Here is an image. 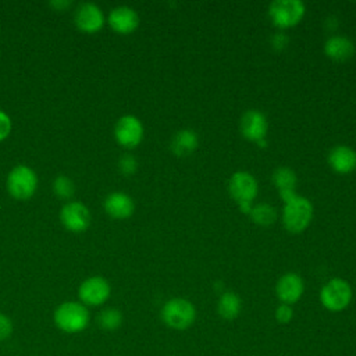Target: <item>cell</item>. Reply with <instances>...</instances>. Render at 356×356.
I'll list each match as a JSON object with an SVG mask.
<instances>
[{"mask_svg": "<svg viewBox=\"0 0 356 356\" xmlns=\"http://www.w3.org/2000/svg\"><path fill=\"white\" fill-rule=\"evenodd\" d=\"M104 209L107 214L114 218H127L135 210L132 197L124 192H111L104 199Z\"/></svg>", "mask_w": 356, "mask_h": 356, "instance_id": "obj_17", "label": "cell"}, {"mask_svg": "<svg viewBox=\"0 0 356 356\" xmlns=\"http://www.w3.org/2000/svg\"><path fill=\"white\" fill-rule=\"evenodd\" d=\"M122 313L115 307H106L97 316V324L104 331H115L122 325Z\"/></svg>", "mask_w": 356, "mask_h": 356, "instance_id": "obj_22", "label": "cell"}, {"mask_svg": "<svg viewBox=\"0 0 356 356\" xmlns=\"http://www.w3.org/2000/svg\"><path fill=\"white\" fill-rule=\"evenodd\" d=\"M268 122L266 115L257 108H249L243 111L239 118V131L243 138L250 142H260L266 139Z\"/></svg>", "mask_w": 356, "mask_h": 356, "instance_id": "obj_10", "label": "cell"}, {"mask_svg": "<svg viewBox=\"0 0 356 356\" xmlns=\"http://www.w3.org/2000/svg\"><path fill=\"white\" fill-rule=\"evenodd\" d=\"M242 310V300L239 295L232 291H225L220 295L217 300V313L222 320H235Z\"/></svg>", "mask_w": 356, "mask_h": 356, "instance_id": "obj_19", "label": "cell"}, {"mask_svg": "<svg viewBox=\"0 0 356 356\" xmlns=\"http://www.w3.org/2000/svg\"><path fill=\"white\" fill-rule=\"evenodd\" d=\"M160 317L168 328L185 331L196 320V307L185 298H171L163 305Z\"/></svg>", "mask_w": 356, "mask_h": 356, "instance_id": "obj_3", "label": "cell"}, {"mask_svg": "<svg viewBox=\"0 0 356 356\" xmlns=\"http://www.w3.org/2000/svg\"><path fill=\"white\" fill-rule=\"evenodd\" d=\"M228 192L242 213L249 214L259 192V184L249 171H235L228 179Z\"/></svg>", "mask_w": 356, "mask_h": 356, "instance_id": "obj_4", "label": "cell"}, {"mask_svg": "<svg viewBox=\"0 0 356 356\" xmlns=\"http://www.w3.org/2000/svg\"><path fill=\"white\" fill-rule=\"evenodd\" d=\"M110 26L118 33H131L139 25L138 13L128 6H117L108 14Z\"/></svg>", "mask_w": 356, "mask_h": 356, "instance_id": "obj_14", "label": "cell"}, {"mask_svg": "<svg viewBox=\"0 0 356 356\" xmlns=\"http://www.w3.org/2000/svg\"><path fill=\"white\" fill-rule=\"evenodd\" d=\"M327 161L335 172L349 174L356 170V150L348 145H337L328 152Z\"/></svg>", "mask_w": 356, "mask_h": 356, "instance_id": "obj_13", "label": "cell"}, {"mask_svg": "<svg viewBox=\"0 0 356 356\" xmlns=\"http://www.w3.org/2000/svg\"><path fill=\"white\" fill-rule=\"evenodd\" d=\"M271 182L280 192H292L296 188L298 177L296 172L289 167H277L271 174Z\"/></svg>", "mask_w": 356, "mask_h": 356, "instance_id": "obj_20", "label": "cell"}, {"mask_svg": "<svg viewBox=\"0 0 356 356\" xmlns=\"http://www.w3.org/2000/svg\"><path fill=\"white\" fill-rule=\"evenodd\" d=\"M110 293L111 286L108 281L100 275L86 278L78 289L81 303L85 306H100L110 298Z\"/></svg>", "mask_w": 356, "mask_h": 356, "instance_id": "obj_8", "label": "cell"}, {"mask_svg": "<svg viewBox=\"0 0 356 356\" xmlns=\"http://www.w3.org/2000/svg\"><path fill=\"white\" fill-rule=\"evenodd\" d=\"M324 53L334 61H348L355 54L353 42L342 35H332L324 42Z\"/></svg>", "mask_w": 356, "mask_h": 356, "instance_id": "obj_16", "label": "cell"}, {"mask_svg": "<svg viewBox=\"0 0 356 356\" xmlns=\"http://www.w3.org/2000/svg\"><path fill=\"white\" fill-rule=\"evenodd\" d=\"M38 186V177L32 168L19 164L15 165L7 175L8 192L19 200L31 197Z\"/></svg>", "mask_w": 356, "mask_h": 356, "instance_id": "obj_7", "label": "cell"}, {"mask_svg": "<svg viewBox=\"0 0 356 356\" xmlns=\"http://www.w3.org/2000/svg\"><path fill=\"white\" fill-rule=\"evenodd\" d=\"M305 292L303 278L296 273L282 274L275 284V293L281 303L295 305Z\"/></svg>", "mask_w": 356, "mask_h": 356, "instance_id": "obj_11", "label": "cell"}, {"mask_svg": "<svg viewBox=\"0 0 356 356\" xmlns=\"http://www.w3.org/2000/svg\"><path fill=\"white\" fill-rule=\"evenodd\" d=\"M11 131V118L7 113L0 110V140L6 139Z\"/></svg>", "mask_w": 356, "mask_h": 356, "instance_id": "obj_28", "label": "cell"}, {"mask_svg": "<svg viewBox=\"0 0 356 356\" xmlns=\"http://www.w3.org/2000/svg\"><path fill=\"white\" fill-rule=\"evenodd\" d=\"M75 24L85 32H96L103 26L104 17L95 3H82L75 11Z\"/></svg>", "mask_w": 356, "mask_h": 356, "instance_id": "obj_15", "label": "cell"}, {"mask_svg": "<svg viewBox=\"0 0 356 356\" xmlns=\"http://www.w3.org/2000/svg\"><path fill=\"white\" fill-rule=\"evenodd\" d=\"M53 189H54V193H57L60 197L68 199L74 193V182L67 175H58L53 181Z\"/></svg>", "mask_w": 356, "mask_h": 356, "instance_id": "obj_23", "label": "cell"}, {"mask_svg": "<svg viewBox=\"0 0 356 356\" xmlns=\"http://www.w3.org/2000/svg\"><path fill=\"white\" fill-rule=\"evenodd\" d=\"M318 296L324 309L332 313H338L350 305L353 291L346 280L334 277L321 286Z\"/></svg>", "mask_w": 356, "mask_h": 356, "instance_id": "obj_5", "label": "cell"}, {"mask_svg": "<svg viewBox=\"0 0 356 356\" xmlns=\"http://www.w3.org/2000/svg\"><path fill=\"white\" fill-rule=\"evenodd\" d=\"M305 14L306 6L300 0H274L268 6V17L271 22L281 29L298 25Z\"/></svg>", "mask_w": 356, "mask_h": 356, "instance_id": "obj_6", "label": "cell"}, {"mask_svg": "<svg viewBox=\"0 0 356 356\" xmlns=\"http://www.w3.org/2000/svg\"><path fill=\"white\" fill-rule=\"evenodd\" d=\"M118 168L122 174L131 175L136 171L138 168V161L132 154H122L118 160Z\"/></svg>", "mask_w": 356, "mask_h": 356, "instance_id": "obj_24", "label": "cell"}, {"mask_svg": "<svg viewBox=\"0 0 356 356\" xmlns=\"http://www.w3.org/2000/svg\"><path fill=\"white\" fill-rule=\"evenodd\" d=\"M274 317L280 324H288L293 318V309L291 305L280 303L274 312Z\"/></svg>", "mask_w": 356, "mask_h": 356, "instance_id": "obj_25", "label": "cell"}, {"mask_svg": "<svg viewBox=\"0 0 356 356\" xmlns=\"http://www.w3.org/2000/svg\"><path fill=\"white\" fill-rule=\"evenodd\" d=\"M289 43V38L284 32H277L271 36V46L275 50H284Z\"/></svg>", "mask_w": 356, "mask_h": 356, "instance_id": "obj_27", "label": "cell"}, {"mask_svg": "<svg viewBox=\"0 0 356 356\" xmlns=\"http://www.w3.org/2000/svg\"><path fill=\"white\" fill-rule=\"evenodd\" d=\"M54 324L65 334H78L89 325L90 314L88 307L81 302H63L57 306L53 314Z\"/></svg>", "mask_w": 356, "mask_h": 356, "instance_id": "obj_1", "label": "cell"}, {"mask_svg": "<svg viewBox=\"0 0 356 356\" xmlns=\"http://www.w3.org/2000/svg\"><path fill=\"white\" fill-rule=\"evenodd\" d=\"M13 330H14V325L11 318L7 314L0 313V342L8 339L13 334Z\"/></svg>", "mask_w": 356, "mask_h": 356, "instance_id": "obj_26", "label": "cell"}, {"mask_svg": "<svg viewBox=\"0 0 356 356\" xmlns=\"http://www.w3.org/2000/svg\"><path fill=\"white\" fill-rule=\"evenodd\" d=\"M114 136L121 146L135 147L143 138V125L138 117L125 114L117 120L114 127Z\"/></svg>", "mask_w": 356, "mask_h": 356, "instance_id": "obj_9", "label": "cell"}, {"mask_svg": "<svg viewBox=\"0 0 356 356\" xmlns=\"http://www.w3.org/2000/svg\"><path fill=\"white\" fill-rule=\"evenodd\" d=\"M50 4L56 8V10H63L65 7H68L71 4L70 0H51Z\"/></svg>", "mask_w": 356, "mask_h": 356, "instance_id": "obj_29", "label": "cell"}, {"mask_svg": "<svg viewBox=\"0 0 356 356\" xmlns=\"http://www.w3.org/2000/svg\"><path fill=\"white\" fill-rule=\"evenodd\" d=\"M249 216L256 225L270 227L277 220V210L268 203H257L252 206Z\"/></svg>", "mask_w": 356, "mask_h": 356, "instance_id": "obj_21", "label": "cell"}, {"mask_svg": "<svg viewBox=\"0 0 356 356\" xmlns=\"http://www.w3.org/2000/svg\"><path fill=\"white\" fill-rule=\"evenodd\" d=\"M199 145L197 134L193 129H179L174 134L171 139V150L178 157L191 156Z\"/></svg>", "mask_w": 356, "mask_h": 356, "instance_id": "obj_18", "label": "cell"}, {"mask_svg": "<svg viewBox=\"0 0 356 356\" xmlns=\"http://www.w3.org/2000/svg\"><path fill=\"white\" fill-rule=\"evenodd\" d=\"M313 220L312 202L300 195L284 202L282 207V225L291 234L303 232Z\"/></svg>", "mask_w": 356, "mask_h": 356, "instance_id": "obj_2", "label": "cell"}, {"mask_svg": "<svg viewBox=\"0 0 356 356\" xmlns=\"http://www.w3.org/2000/svg\"><path fill=\"white\" fill-rule=\"evenodd\" d=\"M60 218L63 225L72 232H81L90 224V213L88 207L79 202H68L64 204Z\"/></svg>", "mask_w": 356, "mask_h": 356, "instance_id": "obj_12", "label": "cell"}]
</instances>
